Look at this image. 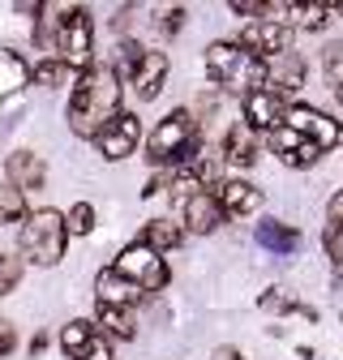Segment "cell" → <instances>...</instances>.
<instances>
[{
  "mask_svg": "<svg viewBox=\"0 0 343 360\" xmlns=\"http://www.w3.org/2000/svg\"><path fill=\"white\" fill-rule=\"evenodd\" d=\"M146 292L134 288L129 279H120L116 270H103V275L95 279V304H116V309H134Z\"/></svg>",
  "mask_w": 343,
  "mask_h": 360,
  "instance_id": "e0dca14e",
  "label": "cell"
},
{
  "mask_svg": "<svg viewBox=\"0 0 343 360\" xmlns=\"http://www.w3.org/2000/svg\"><path fill=\"white\" fill-rule=\"evenodd\" d=\"M300 86H305V60H300L296 52H287V56L266 65V90H271V95L283 99V95H296Z\"/></svg>",
  "mask_w": 343,
  "mask_h": 360,
  "instance_id": "5bb4252c",
  "label": "cell"
},
{
  "mask_svg": "<svg viewBox=\"0 0 343 360\" xmlns=\"http://www.w3.org/2000/svg\"><path fill=\"white\" fill-rule=\"evenodd\" d=\"M262 309H266V313H300V318H309V322L318 318V309H309V304H300V300H292V296H287L283 288L266 292V296H262Z\"/></svg>",
  "mask_w": 343,
  "mask_h": 360,
  "instance_id": "d4e9b609",
  "label": "cell"
},
{
  "mask_svg": "<svg viewBox=\"0 0 343 360\" xmlns=\"http://www.w3.org/2000/svg\"><path fill=\"white\" fill-rule=\"evenodd\" d=\"M138 138H142V120H138L134 112H120V116L99 133V138H95V146H99L103 159H124V155L138 150Z\"/></svg>",
  "mask_w": 343,
  "mask_h": 360,
  "instance_id": "30bf717a",
  "label": "cell"
},
{
  "mask_svg": "<svg viewBox=\"0 0 343 360\" xmlns=\"http://www.w3.org/2000/svg\"><path fill=\"white\" fill-rule=\"evenodd\" d=\"M5 172H9V185L13 189H43V180H48V167H43V159L39 155H30V150H13L9 155V163H5Z\"/></svg>",
  "mask_w": 343,
  "mask_h": 360,
  "instance_id": "ac0fdd59",
  "label": "cell"
},
{
  "mask_svg": "<svg viewBox=\"0 0 343 360\" xmlns=\"http://www.w3.org/2000/svg\"><path fill=\"white\" fill-rule=\"evenodd\" d=\"M224 159H228V163H236V167H249V163L257 159V129H253L249 120H240V124H232V129H228Z\"/></svg>",
  "mask_w": 343,
  "mask_h": 360,
  "instance_id": "d6986e66",
  "label": "cell"
},
{
  "mask_svg": "<svg viewBox=\"0 0 343 360\" xmlns=\"http://www.w3.org/2000/svg\"><path fill=\"white\" fill-rule=\"evenodd\" d=\"M271 146H275V155H279L287 167H309V163H318V155H322L309 138H300V133L287 129V124L271 133Z\"/></svg>",
  "mask_w": 343,
  "mask_h": 360,
  "instance_id": "4fadbf2b",
  "label": "cell"
},
{
  "mask_svg": "<svg viewBox=\"0 0 343 360\" xmlns=\"http://www.w3.org/2000/svg\"><path fill=\"white\" fill-rule=\"evenodd\" d=\"M69 77H73V69H69L65 60H56V56L34 65V82H39V86H60V82H69Z\"/></svg>",
  "mask_w": 343,
  "mask_h": 360,
  "instance_id": "4316f807",
  "label": "cell"
},
{
  "mask_svg": "<svg viewBox=\"0 0 343 360\" xmlns=\"http://www.w3.org/2000/svg\"><path fill=\"white\" fill-rule=\"evenodd\" d=\"M181 22H185V9H167V13H163V22H159V30H163V34H176V30H181Z\"/></svg>",
  "mask_w": 343,
  "mask_h": 360,
  "instance_id": "4dcf8cb0",
  "label": "cell"
},
{
  "mask_svg": "<svg viewBox=\"0 0 343 360\" xmlns=\"http://www.w3.org/2000/svg\"><path fill=\"white\" fill-rule=\"evenodd\" d=\"M18 279H22V262L9 257V253H0V296H9L18 288Z\"/></svg>",
  "mask_w": 343,
  "mask_h": 360,
  "instance_id": "f1b7e54d",
  "label": "cell"
},
{
  "mask_svg": "<svg viewBox=\"0 0 343 360\" xmlns=\"http://www.w3.org/2000/svg\"><path fill=\"white\" fill-rule=\"evenodd\" d=\"M326 214H330V228H343V189L330 198V206H326Z\"/></svg>",
  "mask_w": 343,
  "mask_h": 360,
  "instance_id": "d6a6232c",
  "label": "cell"
},
{
  "mask_svg": "<svg viewBox=\"0 0 343 360\" xmlns=\"http://www.w3.org/2000/svg\"><path fill=\"white\" fill-rule=\"evenodd\" d=\"M91 52H95V22L82 5L65 9V22H60V34H56V60H65L69 69H95L91 65Z\"/></svg>",
  "mask_w": 343,
  "mask_h": 360,
  "instance_id": "5b68a950",
  "label": "cell"
},
{
  "mask_svg": "<svg viewBox=\"0 0 343 360\" xmlns=\"http://www.w3.org/2000/svg\"><path fill=\"white\" fill-rule=\"evenodd\" d=\"M335 99H339V108H343V82H339V86H335Z\"/></svg>",
  "mask_w": 343,
  "mask_h": 360,
  "instance_id": "e575fe53",
  "label": "cell"
},
{
  "mask_svg": "<svg viewBox=\"0 0 343 360\" xmlns=\"http://www.w3.org/2000/svg\"><path fill=\"white\" fill-rule=\"evenodd\" d=\"M219 206L228 219H249V214L262 210V193L249 180H228V185H219Z\"/></svg>",
  "mask_w": 343,
  "mask_h": 360,
  "instance_id": "9a60e30c",
  "label": "cell"
},
{
  "mask_svg": "<svg viewBox=\"0 0 343 360\" xmlns=\"http://www.w3.org/2000/svg\"><path fill=\"white\" fill-rule=\"evenodd\" d=\"M210 360H245V356H240L236 347H214V356H210Z\"/></svg>",
  "mask_w": 343,
  "mask_h": 360,
  "instance_id": "836d02e7",
  "label": "cell"
},
{
  "mask_svg": "<svg viewBox=\"0 0 343 360\" xmlns=\"http://www.w3.org/2000/svg\"><path fill=\"white\" fill-rule=\"evenodd\" d=\"M146 155L150 163H172V167H185L202 155V138H198V120L181 108L155 124V133L146 138Z\"/></svg>",
  "mask_w": 343,
  "mask_h": 360,
  "instance_id": "3957f363",
  "label": "cell"
},
{
  "mask_svg": "<svg viewBox=\"0 0 343 360\" xmlns=\"http://www.w3.org/2000/svg\"><path fill=\"white\" fill-rule=\"evenodd\" d=\"M13 343H18V335H13V322H5V318H0V356H9V352H13Z\"/></svg>",
  "mask_w": 343,
  "mask_h": 360,
  "instance_id": "1f68e13d",
  "label": "cell"
},
{
  "mask_svg": "<svg viewBox=\"0 0 343 360\" xmlns=\"http://www.w3.org/2000/svg\"><path fill=\"white\" fill-rule=\"evenodd\" d=\"M30 77H34V69H30L18 52L0 48V99H5V95H18V90H22Z\"/></svg>",
  "mask_w": 343,
  "mask_h": 360,
  "instance_id": "ffe728a7",
  "label": "cell"
},
{
  "mask_svg": "<svg viewBox=\"0 0 343 360\" xmlns=\"http://www.w3.org/2000/svg\"><path fill=\"white\" fill-rule=\"evenodd\" d=\"M69 245V214L60 210H34L22 223V253L39 266H56Z\"/></svg>",
  "mask_w": 343,
  "mask_h": 360,
  "instance_id": "277c9868",
  "label": "cell"
},
{
  "mask_svg": "<svg viewBox=\"0 0 343 360\" xmlns=\"http://www.w3.org/2000/svg\"><path fill=\"white\" fill-rule=\"evenodd\" d=\"M181 219H185V228H189V232H198V236H210V232L224 223L219 193H206V189L189 193V198H185V210H181Z\"/></svg>",
  "mask_w": 343,
  "mask_h": 360,
  "instance_id": "8fae6325",
  "label": "cell"
},
{
  "mask_svg": "<svg viewBox=\"0 0 343 360\" xmlns=\"http://www.w3.org/2000/svg\"><path fill=\"white\" fill-rule=\"evenodd\" d=\"M245 120H249L253 129H266V133H275V129H283V120H287V108H283V99H279V95H271V90L262 86V90H253V95L245 99Z\"/></svg>",
  "mask_w": 343,
  "mask_h": 360,
  "instance_id": "7c38bea8",
  "label": "cell"
},
{
  "mask_svg": "<svg viewBox=\"0 0 343 360\" xmlns=\"http://www.w3.org/2000/svg\"><path fill=\"white\" fill-rule=\"evenodd\" d=\"M60 347L69 360H112V347H108V335L95 326V322H69L60 330Z\"/></svg>",
  "mask_w": 343,
  "mask_h": 360,
  "instance_id": "9c48e42d",
  "label": "cell"
},
{
  "mask_svg": "<svg viewBox=\"0 0 343 360\" xmlns=\"http://www.w3.org/2000/svg\"><path fill=\"white\" fill-rule=\"evenodd\" d=\"M257 240H262L266 249H275V253H292L300 245L296 228H287V223H262V228H257Z\"/></svg>",
  "mask_w": 343,
  "mask_h": 360,
  "instance_id": "603a6c76",
  "label": "cell"
},
{
  "mask_svg": "<svg viewBox=\"0 0 343 360\" xmlns=\"http://www.w3.org/2000/svg\"><path fill=\"white\" fill-rule=\"evenodd\" d=\"M206 73L219 82L224 90H232V95H253V90L266 86V60H257L249 48H240V43H210L206 48Z\"/></svg>",
  "mask_w": 343,
  "mask_h": 360,
  "instance_id": "7a4b0ae2",
  "label": "cell"
},
{
  "mask_svg": "<svg viewBox=\"0 0 343 360\" xmlns=\"http://www.w3.org/2000/svg\"><path fill=\"white\" fill-rule=\"evenodd\" d=\"M116 275L120 279H129V283H134V288H142V292H159V288H167V262H163V253H155L150 245H129L120 257H116Z\"/></svg>",
  "mask_w": 343,
  "mask_h": 360,
  "instance_id": "8992f818",
  "label": "cell"
},
{
  "mask_svg": "<svg viewBox=\"0 0 343 360\" xmlns=\"http://www.w3.org/2000/svg\"><path fill=\"white\" fill-rule=\"evenodd\" d=\"M181 228H176V223H167V219H150L146 223V232H142V245H150L155 253H172V249H176L181 245Z\"/></svg>",
  "mask_w": 343,
  "mask_h": 360,
  "instance_id": "7402d4cb",
  "label": "cell"
},
{
  "mask_svg": "<svg viewBox=\"0 0 343 360\" xmlns=\"http://www.w3.org/2000/svg\"><path fill=\"white\" fill-rule=\"evenodd\" d=\"M99 309V322L108 335L116 339H138V318H134V309H116V304H95Z\"/></svg>",
  "mask_w": 343,
  "mask_h": 360,
  "instance_id": "44dd1931",
  "label": "cell"
},
{
  "mask_svg": "<svg viewBox=\"0 0 343 360\" xmlns=\"http://www.w3.org/2000/svg\"><path fill=\"white\" fill-rule=\"evenodd\" d=\"M120 116V73L112 65H95L77 73L69 95V129L77 138H99V133Z\"/></svg>",
  "mask_w": 343,
  "mask_h": 360,
  "instance_id": "6da1fadb",
  "label": "cell"
},
{
  "mask_svg": "<svg viewBox=\"0 0 343 360\" xmlns=\"http://www.w3.org/2000/svg\"><path fill=\"white\" fill-rule=\"evenodd\" d=\"M287 129H296L300 138H309L318 150H330V146H339L343 142V129H339V120H330L326 112H318V108H287V120H283Z\"/></svg>",
  "mask_w": 343,
  "mask_h": 360,
  "instance_id": "ba28073f",
  "label": "cell"
},
{
  "mask_svg": "<svg viewBox=\"0 0 343 360\" xmlns=\"http://www.w3.org/2000/svg\"><path fill=\"white\" fill-rule=\"evenodd\" d=\"M240 48H249L257 60L271 65V60H279V56L292 52V26L279 22V18H257V22H249L240 30Z\"/></svg>",
  "mask_w": 343,
  "mask_h": 360,
  "instance_id": "52a82bcc",
  "label": "cell"
},
{
  "mask_svg": "<svg viewBox=\"0 0 343 360\" xmlns=\"http://www.w3.org/2000/svg\"><path fill=\"white\" fill-rule=\"evenodd\" d=\"M91 228H95V206H91V202H77V206L69 210V232H73V236H86Z\"/></svg>",
  "mask_w": 343,
  "mask_h": 360,
  "instance_id": "83f0119b",
  "label": "cell"
},
{
  "mask_svg": "<svg viewBox=\"0 0 343 360\" xmlns=\"http://www.w3.org/2000/svg\"><path fill=\"white\" fill-rule=\"evenodd\" d=\"M275 13H292L296 26H305V30H322L326 26V5H275Z\"/></svg>",
  "mask_w": 343,
  "mask_h": 360,
  "instance_id": "cb8c5ba5",
  "label": "cell"
},
{
  "mask_svg": "<svg viewBox=\"0 0 343 360\" xmlns=\"http://www.w3.org/2000/svg\"><path fill=\"white\" fill-rule=\"evenodd\" d=\"M26 214V193L13 185H0V223H13Z\"/></svg>",
  "mask_w": 343,
  "mask_h": 360,
  "instance_id": "484cf974",
  "label": "cell"
},
{
  "mask_svg": "<svg viewBox=\"0 0 343 360\" xmlns=\"http://www.w3.org/2000/svg\"><path fill=\"white\" fill-rule=\"evenodd\" d=\"M163 77H167V56L163 52H142L138 69L129 73V86L138 90V99H155L163 90Z\"/></svg>",
  "mask_w": 343,
  "mask_h": 360,
  "instance_id": "2e32d148",
  "label": "cell"
},
{
  "mask_svg": "<svg viewBox=\"0 0 343 360\" xmlns=\"http://www.w3.org/2000/svg\"><path fill=\"white\" fill-rule=\"evenodd\" d=\"M326 253H330L335 266H343V228H330L326 232Z\"/></svg>",
  "mask_w": 343,
  "mask_h": 360,
  "instance_id": "f546056e",
  "label": "cell"
}]
</instances>
